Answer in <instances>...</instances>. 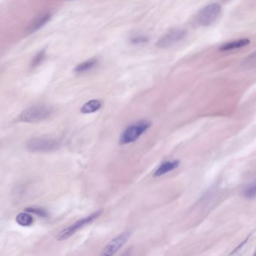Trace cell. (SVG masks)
<instances>
[{
  "label": "cell",
  "instance_id": "ac0fdd59",
  "mask_svg": "<svg viewBox=\"0 0 256 256\" xmlns=\"http://www.w3.org/2000/svg\"><path fill=\"white\" fill-rule=\"evenodd\" d=\"M244 66L248 68L256 66V51L252 54H250L243 62Z\"/></svg>",
  "mask_w": 256,
  "mask_h": 256
},
{
  "label": "cell",
  "instance_id": "30bf717a",
  "mask_svg": "<svg viewBox=\"0 0 256 256\" xmlns=\"http://www.w3.org/2000/svg\"><path fill=\"white\" fill-rule=\"evenodd\" d=\"M250 43V41L248 39H239V40L233 41L224 43L220 47L219 50L220 51H230L232 50L239 49L244 48Z\"/></svg>",
  "mask_w": 256,
  "mask_h": 256
},
{
  "label": "cell",
  "instance_id": "5b68a950",
  "mask_svg": "<svg viewBox=\"0 0 256 256\" xmlns=\"http://www.w3.org/2000/svg\"><path fill=\"white\" fill-rule=\"evenodd\" d=\"M100 214H102V211H97L96 213L88 215L86 217L79 219L78 222H75L73 225H70V226L60 231L58 235H57V240H60V241L67 240L69 237L73 236L75 233L78 232L81 228H84L86 225H88V224L92 222L93 221L96 220L98 216H100Z\"/></svg>",
  "mask_w": 256,
  "mask_h": 256
},
{
  "label": "cell",
  "instance_id": "8992f818",
  "mask_svg": "<svg viewBox=\"0 0 256 256\" xmlns=\"http://www.w3.org/2000/svg\"><path fill=\"white\" fill-rule=\"evenodd\" d=\"M186 31L182 29L176 28L166 33L156 42V47L159 48H168L183 40L186 36Z\"/></svg>",
  "mask_w": 256,
  "mask_h": 256
},
{
  "label": "cell",
  "instance_id": "4fadbf2b",
  "mask_svg": "<svg viewBox=\"0 0 256 256\" xmlns=\"http://www.w3.org/2000/svg\"><path fill=\"white\" fill-rule=\"evenodd\" d=\"M16 221L20 226L28 227L32 224L33 217L28 212L20 213L16 216Z\"/></svg>",
  "mask_w": 256,
  "mask_h": 256
},
{
  "label": "cell",
  "instance_id": "d6986e66",
  "mask_svg": "<svg viewBox=\"0 0 256 256\" xmlns=\"http://www.w3.org/2000/svg\"></svg>",
  "mask_w": 256,
  "mask_h": 256
},
{
  "label": "cell",
  "instance_id": "7a4b0ae2",
  "mask_svg": "<svg viewBox=\"0 0 256 256\" xmlns=\"http://www.w3.org/2000/svg\"><path fill=\"white\" fill-rule=\"evenodd\" d=\"M152 123L147 120H142L128 126L120 137V144H128L135 142L150 128Z\"/></svg>",
  "mask_w": 256,
  "mask_h": 256
},
{
  "label": "cell",
  "instance_id": "6da1fadb",
  "mask_svg": "<svg viewBox=\"0 0 256 256\" xmlns=\"http://www.w3.org/2000/svg\"><path fill=\"white\" fill-rule=\"evenodd\" d=\"M51 114L52 110L50 108L44 105H36L24 110L20 115L19 119L24 123H38L50 117Z\"/></svg>",
  "mask_w": 256,
  "mask_h": 256
},
{
  "label": "cell",
  "instance_id": "5bb4252c",
  "mask_svg": "<svg viewBox=\"0 0 256 256\" xmlns=\"http://www.w3.org/2000/svg\"><path fill=\"white\" fill-rule=\"evenodd\" d=\"M130 43L132 45H140L148 43L149 42V37L144 35H135L130 37Z\"/></svg>",
  "mask_w": 256,
  "mask_h": 256
},
{
  "label": "cell",
  "instance_id": "9c48e42d",
  "mask_svg": "<svg viewBox=\"0 0 256 256\" xmlns=\"http://www.w3.org/2000/svg\"><path fill=\"white\" fill-rule=\"evenodd\" d=\"M179 165H180V162L178 160L166 161V162H162L158 167V169L155 171L154 177H158L164 175L170 171H173V170L177 168Z\"/></svg>",
  "mask_w": 256,
  "mask_h": 256
},
{
  "label": "cell",
  "instance_id": "2e32d148",
  "mask_svg": "<svg viewBox=\"0 0 256 256\" xmlns=\"http://www.w3.org/2000/svg\"><path fill=\"white\" fill-rule=\"evenodd\" d=\"M244 195L245 198H254L256 197V180L251 183L249 186H246V189L244 191Z\"/></svg>",
  "mask_w": 256,
  "mask_h": 256
},
{
  "label": "cell",
  "instance_id": "7c38bea8",
  "mask_svg": "<svg viewBox=\"0 0 256 256\" xmlns=\"http://www.w3.org/2000/svg\"><path fill=\"white\" fill-rule=\"evenodd\" d=\"M102 102L98 99H92L84 104L81 108L80 111L82 114H92L96 112L102 108Z\"/></svg>",
  "mask_w": 256,
  "mask_h": 256
},
{
  "label": "cell",
  "instance_id": "8fae6325",
  "mask_svg": "<svg viewBox=\"0 0 256 256\" xmlns=\"http://www.w3.org/2000/svg\"><path fill=\"white\" fill-rule=\"evenodd\" d=\"M98 63V60L96 58H92L90 60H86V61L82 62L80 64L78 65L74 69L75 73L76 74H82L85 73V72H88V71L92 70L94 69Z\"/></svg>",
  "mask_w": 256,
  "mask_h": 256
},
{
  "label": "cell",
  "instance_id": "52a82bcc",
  "mask_svg": "<svg viewBox=\"0 0 256 256\" xmlns=\"http://www.w3.org/2000/svg\"><path fill=\"white\" fill-rule=\"evenodd\" d=\"M130 231H124L122 233L117 237H114L108 245L104 249L102 255L110 256L116 253L123 246L124 243L129 240L131 236Z\"/></svg>",
  "mask_w": 256,
  "mask_h": 256
},
{
  "label": "cell",
  "instance_id": "3957f363",
  "mask_svg": "<svg viewBox=\"0 0 256 256\" xmlns=\"http://www.w3.org/2000/svg\"><path fill=\"white\" fill-rule=\"evenodd\" d=\"M222 8L219 3H212L202 9L197 14L196 21L202 27H208L215 22L220 15Z\"/></svg>",
  "mask_w": 256,
  "mask_h": 256
},
{
  "label": "cell",
  "instance_id": "ba28073f",
  "mask_svg": "<svg viewBox=\"0 0 256 256\" xmlns=\"http://www.w3.org/2000/svg\"><path fill=\"white\" fill-rule=\"evenodd\" d=\"M51 14L50 12H44V13L40 14L38 15L32 21L31 24L28 26V29H27V33H34V32L38 31L40 30V28L46 25L50 21Z\"/></svg>",
  "mask_w": 256,
  "mask_h": 256
},
{
  "label": "cell",
  "instance_id": "e0dca14e",
  "mask_svg": "<svg viewBox=\"0 0 256 256\" xmlns=\"http://www.w3.org/2000/svg\"><path fill=\"white\" fill-rule=\"evenodd\" d=\"M25 211L37 215V216H40V217L46 218L48 216V212L44 209L40 208V207H28V208L26 209Z\"/></svg>",
  "mask_w": 256,
  "mask_h": 256
},
{
  "label": "cell",
  "instance_id": "277c9868",
  "mask_svg": "<svg viewBox=\"0 0 256 256\" xmlns=\"http://www.w3.org/2000/svg\"><path fill=\"white\" fill-rule=\"evenodd\" d=\"M26 147L28 151L32 153H46L58 150L60 144L54 139L34 138L27 142Z\"/></svg>",
  "mask_w": 256,
  "mask_h": 256
},
{
  "label": "cell",
  "instance_id": "9a60e30c",
  "mask_svg": "<svg viewBox=\"0 0 256 256\" xmlns=\"http://www.w3.org/2000/svg\"><path fill=\"white\" fill-rule=\"evenodd\" d=\"M45 57H46V51H45L44 49L39 51V52L34 56L33 60H32L31 67L32 68V69H34V68L38 66L39 65L44 61V60L45 59Z\"/></svg>",
  "mask_w": 256,
  "mask_h": 256
}]
</instances>
